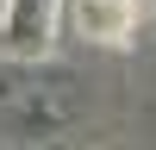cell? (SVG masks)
<instances>
[{
    "label": "cell",
    "instance_id": "6da1fadb",
    "mask_svg": "<svg viewBox=\"0 0 156 150\" xmlns=\"http://www.w3.org/2000/svg\"><path fill=\"white\" fill-rule=\"evenodd\" d=\"M56 12H62V0H6L0 6V50L44 56L56 38Z\"/></svg>",
    "mask_w": 156,
    "mask_h": 150
},
{
    "label": "cell",
    "instance_id": "7a4b0ae2",
    "mask_svg": "<svg viewBox=\"0 0 156 150\" xmlns=\"http://www.w3.org/2000/svg\"><path fill=\"white\" fill-rule=\"evenodd\" d=\"M69 19L87 44H125L137 31V0H69Z\"/></svg>",
    "mask_w": 156,
    "mask_h": 150
}]
</instances>
